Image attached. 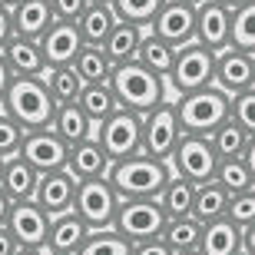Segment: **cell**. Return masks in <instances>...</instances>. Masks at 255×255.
<instances>
[{"label":"cell","mask_w":255,"mask_h":255,"mask_svg":"<svg viewBox=\"0 0 255 255\" xmlns=\"http://www.w3.org/2000/svg\"><path fill=\"white\" fill-rule=\"evenodd\" d=\"M106 179L113 182L120 199H159L166 182L172 179V166L152 156H129L110 166Z\"/></svg>","instance_id":"6da1fadb"},{"label":"cell","mask_w":255,"mask_h":255,"mask_svg":"<svg viewBox=\"0 0 255 255\" xmlns=\"http://www.w3.org/2000/svg\"><path fill=\"white\" fill-rule=\"evenodd\" d=\"M0 110L13 116L23 129H47L57 113V100L50 96V86L43 76H17L10 83Z\"/></svg>","instance_id":"7a4b0ae2"},{"label":"cell","mask_w":255,"mask_h":255,"mask_svg":"<svg viewBox=\"0 0 255 255\" xmlns=\"http://www.w3.org/2000/svg\"><path fill=\"white\" fill-rule=\"evenodd\" d=\"M110 86H113L120 106H123V110H132V113H139V116L156 110L159 103H166V80L149 73V70L142 63H136V60L116 66Z\"/></svg>","instance_id":"3957f363"},{"label":"cell","mask_w":255,"mask_h":255,"mask_svg":"<svg viewBox=\"0 0 255 255\" xmlns=\"http://www.w3.org/2000/svg\"><path fill=\"white\" fill-rule=\"evenodd\" d=\"M176 116H179L182 132H192V136H209V132L222 126L229 120V106H232V96H226L219 86H206V90H196V93H182L176 96Z\"/></svg>","instance_id":"277c9868"},{"label":"cell","mask_w":255,"mask_h":255,"mask_svg":"<svg viewBox=\"0 0 255 255\" xmlns=\"http://www.w3.org/2000/svg\"><path fill=\"white\" fill-rule=\"evenodd\" d=\"M212 76H216V50L192 40V43L176 50V63H172L166 83L172 86L176 96H182V93H196V90L212 86Z\"/></svg>","instance_id":"5b68a950"},{"label":"cell","mask_w":255,"mask_h":255,"mask_svg":"<svg viewBox=\"0 0 255 255\" xmlns=\"http://www.w3.org/2000/svg\"><path fill=\"white\" fill-rule=\"evenodd\" d=\"M96 142L103 146L110 162L139 156L142 152V116L120 106L110 120H103V123L96 126Z\"/></svg>","instance_id":"8992f818"},{"label":"cell","mask_w":255,"mask_h":255,"mask_svg":"<svg viewBox=\"0 0 255 255\" xmlns=\"http://www.w3.org/2000/svg\"><path fill=\"white\" fill-rule=\"evenodd\" d=\"M120 202H123V199L116 196L113 182L106 179V176H100V179H86V182L76 186L73 212L83 219L93 232H100V229H113L116 212H120Z\"/></svg>","instance_id":"52a82bcc"},{"label":"cell","mask_w":255,"mask_h":255,"mask_svg":"<svg viewBox=\"0 0 255 255\" xmlns=\"http://www.w3.org/2000/svg\"><path fill=\"white\" fill-rule=\"evenodd\" d=\"M166 222L169 216L159 206V199H123L113 229L129 242H146V239H159Z\"/></svg>","instance_id":"ba28073f"},{"label":"cell","mask_w":255,"mask_h":255,"mask_svg":"<svg viewBox=\"0 0 255 255\" xmlns=\"http://www.w3.org/2000/svg\"><path fill=\"white\" fill-rule=\"evenodd\" d=\"M169 166H172V176H182L189 182H209L216 179V169H219V156L212 149L209 136H192V132H182L179 146L172 149L169 156Z\"/></svg>","instance_id":"9c48e42d"},{"label":"cell","mask_w":255,"mask_h":255,"mask_svg":"<svg viewBox=\"0 0 255 255\" xmlns=\"http://www.w3.org/2000/svg\"><path fill=\"white\" fill-rule=\"evenodd\" d=\"M179 139H182V126L179 116H176V106L169 100L159 103L156 110H149V113H142V156L169 162Z\"/></svg>","instance_id":"30bf717a"},{"label":"cell","mask_w":255,"mask_h":255,"mask_svg":"<svg viewBox=\"0 0 255 255\" xmlns=\"http://www.w3.org/2000/svg\"><path fill=\"white\" fill-rule=\"evenodd\" d=\"M149 33H156L159 40H166L169 47H186V43H192L196 40V7L192 3H182V0H166L162 3V10L156 13V20H152Z\"/></svg>","instance_id":"8fae6325"},{"label":"cell","mask_w":255,"mask_h":255,"mask_svg":"<svg viewBox=\"0 0 255 255\" xmlns=\"http://www.w3.org/2000/svg\"><path fill=\"white\" fill-rule=\"evenodd\" d=\"M20 156L33 166V169L43 176V172H57L66 169V156H70V146L60 139L57 132L50 129H30L23 136V146H20Z\"/></svg>","instance_id":"7c38bea8"},{"label":"cell","mask_w":255,"mask_h":255,"mask_svg":"<svg viewBox=\"0 0 255 255\" xmlns=\"http://www.w3.org/2000/svg\"><path fill=\"white\" fill-rule=\"evenodd\" d=\"M212 86H219L226 96H239L255 86V73H252V53L236 47H226L222 53H216V76Z\"/></svg>","instance_id":"4fadbf2b"},{"label":"cell","mask_w":255,"mask_h":255,"mask_svg":"<svg viewBox=\"0 0 255 255\" xmlns=\"http://www.w3.org/2000/svg\"><path fill=\"white\" fill-rule=\"evenodd\" d=\"M10 236L17 239V246H33V249H47V232H50V216L37 206V199L27 202H13L7 219Z\"/></svg>","instance_id":"5bb4252c"},{"label":"cell","mask_w":255,"mask_h":255,"mask_svg":"<svg viewBox=\"0 0 255 255\" xmlns=\"http://www.w3.org/2000/svg\"><path fill=\"white\" fill-rule=\"evenodd\" d=\"M229 27H232V7L219 0H202L196 7V40L202 47L222 53L229 47Z\"/></svg>","instance_id":"9a60e30c"},{"label":"cell","mask_w":255,"mask_h":255,"mask_svg":"<svg viewBox=\"0 0 255 255\" xmlns=\"http://www.w3.org/2000/svg\"><path fill=\"white\" fill-rule=\"evenodd\" d=\"M76 186H80V182H76L66 169L43 172V176H40V186H37V196H33V199H37V206L43 209L50 219L63 216V212H73Z\"/></svg>","instance_id":"2e32d148"},{"label":"cell","mask_w":255,"mask_h":255,"mask_svg":"<svg viewBox=\"0 0 255 255\" xmlns=\"http://www.w3.org/2000/svg\"><path fill=\"white\" fill-rule=\"evenodd\" d=\"M83 37H80V30L76 23H66V20H57L53 27L40 37V50H43V57H47V66H73L76 53L83 50Z\"/></svg>","instance_id":"e0dca14e"},{"label":"cell","mask_w":255,"mask_h":255,"mask_svg":"<svg viewBox=\"0 0 255 255\" xmlns=\"http://www.w3.org/2000/svg\"><path fill=\"white\" fill-rule=\"evenodd\" d=\"M90 232H93V229L86 226L76 212L53 216L50 219V232H47V252L50 255H76Z\"/></svg>","instance_id":"ac0fdd59"},{"label":"cell","mask_w":255,"mask_h":255,"mask_svg":"<svg viewBox=\"0 0 255 255\" xmlns=\"http://www.w3.org/2000/svg\"><path fill=\"white\" fill-rule=\"evenodd\" d=\"M110 156L103 152V146L93 139H83L76 142V146H70V156H66V172L73 176L76 182H86V179H100V176H106L110 172Z\"/></svg>","instance_id":"d6986e66"},{"label":"cell","mask_w":255,"mask_h":255,"mask_svg":"<svg viewBox=\"0 0 255 255\" xmlns=\"http://www.w3.org/2000/svg\"><path fill=\"white\" fill-rule=\"evenodd\" d=\"M10 10H13V30H17V37H27V40H40L57 23L50 0H17Z\"/></svg>","instance_id":"ffe728a7"},{"label":"cell","mask_w":255,"mask_h":255,"mask_svg":"<svg viewBox=\"0 0 255 255\" xmlns=\"http://www.w3.org/2000/svg\"><path fill=\"white\" fill-rule=\"evenodd\" d=\"M40 186V172L30 166L23 156H10L3 162V176H0V189L7 192L13 202H27V199L37 196Z\"/></svg>","instance_id":"44dd1931"},{"label":"cell","mask_w":255,"mask_h":255,"mask_svg":"<svg viewBox=\"0 0 255 255\" xmlns=\"http://www.w3.org/2000/svg\"><path fill=\"white\" fill-rule=\"evenodd\" d=\"M3 60L13 70V76H43L47 73V57L40 50V40L27 37H13L3 47Z\"/></svg>","instance_id":"7402d4cb"},{"label":"cell","mask_w":255,"mask_h":255,"mask_svg":"<svg viewBox=\"0 0 255 255\" xmlns=\"http://www.w3.org/2000/svg\"><path fill=\"white\" fill-rule=\"evenodd\" d=\"M50 129L57 132V136L66 142V146H76V142L93 139V136H96L93 120H90V116H86L76 103L57 106V113H53V123H50Z\"/></svg>","instance_id":"603a6c76"},{"label":"cell","mask_w":255,"mask_h":255,"mask_svg":"<svg viewBox=\"0 0 255 255\" xmlns=\"http://www.w3.org/2000/svg\"><path fill=\"white\" fill-rule=\"evenodd\" d=\"M202 255H239L242 252V229L229 219H216L202 226V242H199Z\"/></svg>","instance_id":"cb8c5ba5"},{"label":"cell","mask_w":255,"mask_h":255,"mask_svg":"<svg viewBox=\"0 0 255 255\" xmlns=\"http://www.w3.org/2000/svg\"><path fill=\"white\" fill-rule=\"evenodd\" d=\"M116 23H120V17H116L113 3H90L86 13L76 20V30L86 47H103V40L113 33Z\"/></svg>","instance_id":"d4e9b609"},{"label":"cell","mask_w":255,"mask_h":255,"mask_svg":"<svg viewBox=\"0 0 255 255\" xmlns=\"http://www.w3.org/2000/svg\"><path fill=\"white\" fill-rule=\"evenodd\" d=\"M142 33H146V27H136V23H123V20H120V23L113 27V33L103 40L106 57L113 60L116 66L136 60V53H139V43H142Z\"/></svg>","instance_id":"484cf974"},{"label":"cell","mask_w":255,"mask_h":255,"mask_svg":"<svg viewBox=\"0 0 255 255\" xmlns=\"http://www.w3.org/2000/svg\"><path fill=\"white\" fill-rule=\"evenodd\" d=\"M76 106L93 120V126H100L103 120H110V116L120 110V100H116V93H113L110 83H86L83 93H80V100H76Z\"/></svg>","instance_id":"4316f807"},{"label":"cell","mask_w":255,"mask_h":255,"mask_svg":"<svg viewBox=\"0 0 255 255\" xmlns=\"http://www.w3.org/2000/svg\"><path fill=\"white\" fill-rule=\"evenodd\" d=\"M229 212V192L219 186L216 179L209 182H199L196 186V202H192V216L209 226V222H216V219H226Z\"/></svg>","instance_id":"83f0119b"},{"label":"cell","mask_w":255,"mask_h":255,"mask_svg":"<svg viewBox=\"0 0 255 255\" xmlns=\"http://www.w3.org/2000/svg\"><path fill=\"white\" fill-rule=\"evenodd\" d=\"M136 63H142L149 73H156V76H169V70H172V63H176V47H169L166 40H159L156 33H142V43H139V53H136Z\"/></svg>","instance_id":"f1b7e54d"},{"label":"cell","mask_w":255,"mask_h":255,"mask_svg":"<svg viewBox=\"0 0 255 255\" xmlns=\"http://www.w3.org/2000/svg\"><path fill=\"white\" fill-rule=\"evenodd\" d=\"M73 70L80 73L83 83H110L116 63L106 57L103 47H83L80 53H76V60H73Z\"/></svg>","instance_id":"f546056e"},{"label":"cell","mask_w":255,"mask_h":255,"mask_svg":"<svg viewBox=\"0 0 255 255\" xmlns=\"http://www.w3.org/2000/svg\"><path fill=\"white\" fill-rule=\"evenodd\" d=\"M249 139H252V136H249L232 116H229L222 126H216V129L209 132V142H212V149H216L219 159H242Z\"/></svg>","instance_id":"4dcf8cb0"},{"label":"cell","mask_w":255,"mask_h":255,"mask_svg":"<svg viewBox=\"0 0 255 255\" xmlns=\"http://www.w3.org/2000/svg\"><path fill=\"white\" fill-rule=\"evenodd\" d=\"M159 239L172 249V252H192V249H199V242H202V222H199L196 216L169 219Z\"/></svg>","instance_id":"1f68e13d"},{"label":"cell","mask_w":255,"mask_h":255,"mask_svg":"<svg viewBox=\"0 0 255 255\" xmlns=\"http://www.w3.org/2000/svg\"><path fill=\"white\" fill-rule=\"evenodd\" d=\"M192 202H196V182L182 179V176H172V179L166 182V189L159 192V206L166 209L169 219L192 216Z\"/></svg>","instance_id":"d6a6232c"},{"label":"cell","mask_w":255,"mask_h":255,"mask_svg":"<svg viewBox=\"0 0 255 255\" xmlns=\"http://www.w3.org/2000/svg\"><path fill=\"white\" fill-rule=\"evenodd\" d=\"M50 86V96L57 100V106H66V103H76L80 93H83V80L76 73L73 66H47V73H43Z\"/></svg>","instance_id":"836d02e7"},{"label":"cell","mask_w":255,"mask_h":255,"mask_svg":"<svg viewBox=\"0 0 255 255\" xmlns=\"http://www.w3.org/2000/svg\"><path fill=\"white\" fill-rule=\"evenodd\" d=\"M229 47L255 50V0H242L239 7H232V27H229Z\"/></svg>","instance_id":"e575fe53"},{"label":"cell","mask_w":255,"mask_h":255,"mask_svg":"<svg viewBox=\"0 0 255 255\" xmlns=\"http://www.w3.org/2000/svg\"><path fill=\"white\" fill-rule=\"evenodd\" d=\"M132 242L123 239L116 229H100V232H90L86 242L80 246L76 255H129Z\"/></svg>","instance_id":"d590c367"},{"label":"cell","mask_w":255,"mask_h":255,"mask_svg":"<svg viewBox=\"0 0 255 255\" xmlns=\"http://www.w3.org/2000/svg\"><path fill=\"white\" fill-rule=\"evenodd\" d=\"M166 0H113V10L123 23H136V27H149L156 13L162 10Z\"/></svg>","instance_id":"8d00e7d4"},{"label":"cell","mask_w":255,"mask_h":255,"mask_svg":"<svg viewBox=\"0 0 255 255\" xmlns=\"http://www.w3.org/2000/svg\"><path fill=\"white\" fill-rule=\"evenodd\" d=\"M216 182L229 192V196L246 192V189H255V182H252V176H249V169H246V162H242V159H219Z\"/></svg>","instance_id":"74e56055"},{"label":"cell","mask_w":255,"mask_h":255,"mask_svg":"<svg viewBox=\"0 0 255 255\" xmlns=\"http://www.w3.org/2000/svg\"><path fill=\"white\" fill-rule=\"evenodd\" d=\"M27 132L30 129H23L13 116H7L0 110V156H3V159L20 156V146H23V136H27Z\"/></svg>","instance_id":"f35d334b"},{"label":"cell","mask_w":255,"mask_h":255,"mask_svg":"<svg viewBox=\"0 0 255 255\" xmlns=\"http://www.w3.org/2000/svg\"><path fill=\"white\" fill-rule=\"evenodd\" d=\"M229 222H236L239 229H246L255 222V189H246V192H236L229 196V212H226Z\"/></svg>","instance_id":"ab89813d"},{"label":"cell","mask_w":255,"mask_h":255,"mask_svg":"<svg viewBox=\"0 0 255 255\" xmlns=\"http://www.w3.org/2000/svg\"><path fill=\"white\" fill-rule=\"evenodd\" d=\"M229 116H232V120H236L249 136H255V86H252V90H246V93L232 96Z\"/></svg>","instance_id":"60d3db41"},{"label":"cell","mask_w":255,"mask_h":255,"mask_svg":"<svg viewBox=\"0 0 255 255\" xmlns=\"http://www.w3.org/2000/svg\"><path fill=\"white\" fill-rule=\"evenodd\" d=\"M93 0H50V7H53V17L57 20H66V23H76V20L86 13Z\"/></svg>","instance_id":"b9f144b4"},{"label":"cell","mask_w":255,"mask_h":255,"mask_svg":"<svg viewBox=\"0 0 255 255\" xmlns=\"http://www.w3.org/2000/svg\"><path fill=\"white\" fill-rule=\"evenodd\" d=\"M13 37H17V30H13V10L7 3H0V53H3V47Z\"/></svg>","instance_id":"7bdbcfd3"},{"label":"cell","mask_w":255,"mask_h":255,"mask_svg":"<svg viewBox=\"0 0 255 255\" xmlns=\"http://www.w3.org/2000/svg\"><path fill=\"white\" fill-rule=\"evenodd\" d=\"M129 255H172V249L162 239H146V242H132Z\"/></svg>","instance_id":"ee69618b"},{"label":"cell","mask_w":255,"mask_h":255,"mask_svg":"<svg viewBox=\"0 0 255 255\" xmlns=\"http://www.w3.org/2000/svg\"><path fill=\"white\" fill-rule=\"evenodd\" d=\"M17 76H13V70L7 66V60H3V53H0V103H3V96H7L10 83H13Z\"/></svg>","instance_id":"f6af8a7d"},{"label":"cell","mask_w":255,"mask_h":255,"mask_svg":"<svg viewBox=\"0 0 255 255\" xmlns=\"http://www.w3.org/2000/svg\"><path fill=\"white\" fill-rule=\"evenodd\" d=\"M17 239L10 236V229L7 226H0V255H17Z\"/></svg>","instance_id":"bcb514c9"},{"label":"cell","mask_w":255,"mask_h":255,"mask_svg":"<svg viewBox=\"0 0 255 255\" xmlns=\"http://www.w3.org/2000/svg\"><path fill=\"white\" fill-rule=\"evenodd\" d=\"M242 162H246V169H249V176H252V182H255V136H252V139H249L246 152H242Z\"/></svg>","instance_id":"7dc6e473"},{"label":"cell","mask_w":255,"mask_h":255,"mask_svg":"<svg viewBox=\"0 0 255 255\" xmlns=\"http://www.w3.org/2000/svg\"><path fill=\"white\" fill-rule=\"evenodd\" d=\"M242 252L255 255V222H252V226H246V229H242Z\"/></svg>","instance_id":"c3c4849f"},{"label":"cell","mask_w":255,"mask_h":255,"mask_svg":"<svg viewBox=\"0 0 255 255\" xmlns=\"http://www.w3.org/2000/svg\"><path fill=\"white\" fill-rule=\"evenodd\" d=\"M10 209H13V199H10L7 192L0 189V226H7V219H10Z\"/></svg>","instance_id":"681fc988"},{"label":"cell","mask_w":255,"mask_h":255,"mask_svg":"<svg viewBox=\"0 0 255 255\" xmlns=\"http://www.w3.org/2000/svg\"><path fill=\"white\" fill-rule=\"evenodd\" d=\"M17 255H47V249H33V246H20Z\"/></svg>","instance_id":"f907efd6"},{"label":"cell","mask_w":255,"mask_h":255,"mask_svg":"<svg viewBox=\"0 0 255 255\" xmlns=\"http://www.w3.org/2000/svg\"><path fill=\"white\" fill-rule=\"evenodd\" d=\"M219 3H226V7H239L242 0H219Z\"/></svg>","instance_id":"816d5d0a"},{"label":"cell","mask_w":255,"mask_h":255,"mask_svg":"<svg viewBox=\"0 0 255 255\" xmlns=\"http://www.w3.org/2000/svg\"><path fill=\"white\" fill-rule=\"evenodd\" d=\"M172 255H202L199 249H192V252H172Z\"/></svg>","instance_id":"f5cc1de1"},{"label":"cell","mask_w":255,"mask_h":255,"mask_svg":"<svg viewBox=\"0 0 255 255\" xmlns=\"http://www.w3.org/2000/svg\"><path fill=\"white\" fill-rule=\"evenodd\" d=\"M182 3H192V7H199V3H202V0H182Z\"/></svg>","instance_id":"db71d44e"},{"label":"cell","mask_w":255,"mask_h":255,"mask_svg":"<svg viewBox=\"0 0 255 255\" xmlns=\"http://www.w3.org/2000/svg\"><path fill=\"white\" fill-rule=\"evenodd\" d=\"M0 3H7V7H13V3H17V0H0Z\"/></svg>","instance_id":"11a10c76"},{"label":"cell","mask_w":255,"mask_h":255,"mask_svg":"<svg viewBox=\"0 0 255 255\" xmlns=\"http://www.w3.org/2000/svg\"><path fill=\"white\" fill-rule=\"evenodd\" d=\"M3 162H7V159H3V156H0V176H3Z\"/></svg>","instance_id":"9f6ffc18"},{"label":"cell","mask_w":255,"mask_h":255,"mask_svg":"<svg viewBox=\"0 0 255 255\" xmlns=\"http://www.w3.org/2000/svg\"><path fill=\"white\" fill-rule=\"evenodd\" d=\"M252 73H255V50H252Z\"/></svg>","instance_id":"6f0895ef"},{"label":"cell","mask_w":255,"mask_h":255,"mask_svg":"<svg viewBox=\"0 0 255 255\" xmlns=\"http://www.w3.org/2000/svg\"><path fill=\"white\" fill-rule=\"evenodd\" d=\"M93 3H113V0H93Z\"/></svg>","instance_id":"680465c9"},{"label":"cell","mask_w":255,"mask_h":255,"mask_svg":"<svg viewBox=\"0 0 255 255\" xmlns=\"http://www.w3.org/2000/svg\"><path fill=\"white\" fill-rule=\"evenodd\" d=\"M239 255H249V252H239Z\"/></svg>","instance_id":"91938a15"},{"label":"cell","mask_w":255,"mask_h":255,"mask_svg":"<svg viewBox=\"0 0 255 255\" xmlns=\"http://www.w3.org/2000/svg\"><path fill=\"white\" fill-rule=\"evenodd\" d=\"M47 255H50V252H47Z\"/></svg>","instance_id":"94428289"}]
</instances>
